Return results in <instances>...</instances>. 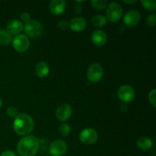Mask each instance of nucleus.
I'll return each mask as SVG.
<instances>
[{
    "label": "nucleus",
    "mask_w": 156,
    "mask_h": 156,
    "mask_svg": "<svg viewBox=\"0 0 156 156\" xmlns=\"http://www.w3.org/2000/svg\"><path fill=\"white\" fill-rule=\"evenodd\" d=\"M59 132L62 136H67L70 133V132H71V127H70L69 124L63 123L59 126Z\"/></svg>",
    "instance_id": "4be33fe9"
},
{
    "label": "nucleus",
    "mask_w": 156,
    "mask_h": 156,
    "mask_svg": "<svg viewBox=\"0 0 156 156\" xmlns=\"http://www.w3.org/2000/svg\"><path fill=\"white\" fill-rule=\"evenodd\" d=\"M12 45L17 52L24 53L28 50L30 47V41L26 35L18 34L14 37Z\"/></svg>",
    "instance_id": "423d86ee"
},
{
    "label": "nucleus",
    "mask_w": 156,
    "mask_h": 156,
    "mask_svg": "<svg viewBox=\"0 0 156 156\" xmlns=\"http://www.w3.org/2000/svg\"><path fill=\"white\" fill-rule=\"evenodd\" d=\"M6 114H7V115L9 117H13V118H15L18 115V110L15 107H9V108H8Z\"/></svg>",
    "instance_id": "393cba45"
},
{
    "label": "nucleus",
    "mask_w": 156,
    "mask_h": 156,
    "mask_svg": "<svg viewBox=\"0 0 156 156\" xmlns=\"http://www.w3.org/2000/svg\"><path fill=\"white\" fill-rule=\"evenodd\" d=\"M75 7H76V8H78V7H79V9H80V8H81V5H75ZM80 10H82V9H80ZM80 12H81V11H79V10H78V9H76V13H80Z\"/></svg>",
    "instance_id": "c756f323"
},
{
    "label": "nucleus",
    "mask_w": 156,
    "mask_h": 156,
    "mask_svg": "<svg viewBox=\"0 0 156 156\" xmlns=\"http://www.w3.org/2000/svg\"><path fill=\"white\" fill-rule=\"evenodd\" d=\"M23 29H24V25L22 22L18 20H12L8 23L6 27V30L11 35H18L22 31Z\"/></svg>",
    "instance_id": "2eb2a0df"
},
{
    "label": "nucleus",
    "mask_w": 156,
    "mask_h": 156,
    "mask_svg": "<svg viewBox=\"0 0 156 156\" xmlns=\"http://www.w3.org/2000/svg\"><path fill=\"white\" fill-rule=\"evenodd\" d=\"M40 147V141L34 136H26L19 140L17 151L21 156H35Z\"/></svg>",
    "instance_id": "f257e3e1"
},
{
    "label": "nucleus",
    "mask_w": 156,
    "mask_h": 156,
    "mask_svg": "<svg viewBox=\"0 0 156 156\" xmlns=\"http://www.w3.org/2000/svg\"><path fill=\"white\" fill-rule=\"evenodd\" d=\"M141 19V15L139 11L132 9L128 11L123 17V23L129 27H133L136 26Z\"/></svg>",
    "instance_id": "9d476101"
},
{
    "label": "nucleus",
    "mask_w": 156,
    "mask_h": 156,
    "mask_svg": "<svg viewBox=\"0 0 156 156\" xmlns=\"http://www.w3.org/2000/svg\"><path fill=\"white\" fill-rule=\"evenodd\" d=\"M91 4L96 10H103L107 6L108 2L106 0H92L91 2Z\"/></svg>",
    "instance_id": "412c9836"
},
{
    "label": "nucleus",
    "mask_w": 156,
    "mask_h": 156,
    "mask_svg": "<svg viewBox=\"0 0 156 156\" xmlns=\"http://www.w3.org/2000/svg\"><path fill=\"white\" fill-rule=\"evenodd\" d=\"M87 22L85 18L80 17H76L73 18L69 23L70 28L75 32H81L86 27Z\"/></svg>",
    "instance_id": "4468645a"
},
{
    "label": "nucleus",
    "mask_w": 156,
    "mask_h": 156,
    "mask_svg": "<svg viewBox=\"0 0 156 156\" xmlns=\"http://www.w3.org/2000/svg\"><path fill=\"white\" fill-rule=\"evenodd\" d=\"M156 23V15L155 13L148 15L146 19V24L148 27H154Z\"/></svg>",
    "instance_id": "5701e85b"
},
{
    "label": "nucleus",
    "mask_w": 156,
    "mask_h": 156,
    "mask_svg": "<svg viewBox=\"0 0 156 156\" xmlns=\"http://www.w3.org/2000/svg\"><path fill=\"white\" fill-rule=\"evenodd\" d=\"M15 132L19 136H28L34 128V122L33 118L28 114H18L15 118L13 123Z\"/></svg>",
    "instance_id": "f03ea898"
},
{
    "label": "nucleus",
    "mask_w": 156,
    "mask_h": 156,
    "mask_svg": "<svg viewBox=\"0 0 156 156\" xmlns=\"http://www.w3.org/2000/svg\"><path fill=\"white\" fill-rule=\"evenodd\" d=\"M98 139V134L97 131L91 128H86L80 133L79 140L81 143L85 145H91L96 143Z\"/></svg>",
    "instance_id": "0eeeda50"
},
{
    "label": "nucleus",
    "mask_w": 156,
    "mask_h": 156,
    "mask_svg": "<svg viewBox=\"0 0 156 156\" xmlns=\"http://www.w3.org/2000/svg\"><path fill=\"white\" fill-rule=\"evenodd\" d=\"M21 19L23 22H24L25 24H27V22L30 21V15H29L27 12H24L21 15Z\"/></svg>",
    "instance_id": "a878e982"
},
{
    "label": "nucleus",
    "mask_w": 156,
    "mask_h": 156,
    "mask_svg": "<svg viewBox=\"0 0 156 156\" xmlns=\"http://www.w3.org/2000/svg\"><path fill=\"white\" fill-rule=\"evenodd\" d=\"M0 156H17V155L16 154H15L14 152H12V151L6 150V151H4V152L0 155Z\"/></svg>",
    "instance_id": "cd10ccee"
},
{
    "label": "nucleus",
    "mask_w": 156,
    "mask_h": 156,
    "mask_svg": "<svg viewBox=\"0 0 156 156\" xmlns=\"http://www.w3.org/2000/svg\"><path fill=\"white\" fill-rule=\"evenodd\" d=\"M58 27L61 30H66L69 27V23L66 21H61L58 23Z\"/></svg>",
    "instance_id": "bb28decb"
},
{
    "label": "nucleus",
    "mask_w": 156,
    "mask_h": 156,
    "mask_svg": "<svg viewBox=\"0 0 156 156\" xmlns=\"http://www.w3.org/2000/svg\"><path fill=\"white\" fill-rule=\"evenodd\" d=\"M66 151V143L61 140H56L52 142L49 147V152L53 156H63Z\"/></svg>",
    "instance_id": "6e6552de"
},
{
    "label": "nucleus",
    "mask_w": 156,
    "mask_h": 156,
    "mask_svg": "<svg viewBox=\"0 0 156 156\" xmlns=\"http://www.w3.org/2000/svg\"><path fill=\"white\" fill-rule=\"evenodd\" d=\"M149 100L151 105L153 106V108L156 107V89L154 88L150 91L149 94Z\"/></svg>",
    "instance_id": "b1692460"
},
{
    "label": "nucleus",
    "mask_w": 156,
    "mask_h": 156,
    "mask_svg": "<svg viewBox=\"0 0 156 156\" xmlns=\"http://www.w3.org/2000/svg\"><path fill=\"white\" fill-rule=\"evenodd\" d=\"M123 2L126 4H133V3L136 2V0H129V1H127V0H123Z\"/></svg>",
    "instance_id": "c85d7f7f"
},
{
    "label": "nucleus",
    "mask_w": 156,
    "mask_h": 156,
    "mask_svg": "<svg viewBox=\"0 0 156 156\" xmlns=\"http://www.w3.org/2000/svg\"><path fill=\"white\" fill-rule=\"evenodd\" d=\"M137 147L143 151L149 150L153 146V142L149 137L143 136L137 140Z\"/></svg>",
    "instance_id": "f3484780"
},
{
    "label": "nucleus",
    "mask_w": 156,
    "mask_h": 156,
    "mask_svg": "<svg viewBox=\"0 0 156 156\" xmlns=\"http://www.w3.org/2000/svg\"><path fill=\"white\" fill-rule=\"evenodd\" d=\"M91 22L96 27H101L107 24V18L102 15H96L92 18Z\"/></svg>",
    "instance_id": "6ab92c4d"
},
{
    "label": "nucleus",
    "mask_w": 156,
    "mask_h": 156,
    "mask_svg": "<svg viewBox=\"0 0 156 156\" xmlns=\"http://www.w3.org/2000/svg\"><path fill=\"white\" fill-rule=\"evenodd\" d=\"M27 37L37 38L41 36L43 33V25L41 22L35 20H30L29 22L25 24L24 26V29Z\"/></svg>",
    "instance_id": "7ed1b4c3"
},
{
    "label": "nucleus",
    "mask_w": 156,
    "mask_h": 156,
    "mask_svg": "<svg viewBox=\"0 0 156 156\" xmlns=\"http://www.w3.org/2000/svg\"><path fill=\"white\" fill-rule=\"evenodd\" d=\"M2 99L0 98V109L2 108Z\"/></svg>",
    "instance_id": "7c9ffc66"
},
{
    "label": "nucleus",
    "mask_w": 156,
    "mask_h": 156,
    "mask_svg": "<svg viewBox=\"0 0 156 156\" xmlns=\"http://www.w3.org/2000/svg\"><path fill=\"white\" fill-rule=\"evenodd\" d=\"M91 41L94 45L98 47H102L106 44L108 41V36L103 30H96L91 34Z\"/></svg>",
    "instance_id": "ddd939ff"
},
{
    "label": "nucleus",
    "mask_w": 156,
    "mask_h": 156,
    "mask_svg": "<svg viewBox=\"0 0 156 156\" xmlns=\"http://www.w3.org/2000/svg\"><path fill=\"white\" fill-rule=\"evenodd\" d=\"M49 8L51 13L53 15H61L65 12L66 8V2L64 0H53L50 2Z\"/></svg>",
    "instance_id": "f8f14e48"
},
{
    "label": "nucleus",
    "mask_w": 156,
    "mask_h": 156,
    "mask_svg": "<svg viewBox=\"0 0 156 156\" xmlns=\"http://www.w3.org/2000/svg\"><path fill=\"white\" fill-rule=\"evenodd\" d=\"M12 41V35L6 29H0V44L8 45Z\"/></svg>",
    "instance_id": "a211bd4d"
},
{
    "label": "nucleus",
    "mask_w": 156,
    "mask_h": 156,
    "mask_svg": "<svg viewBox=\"0 0 156 156\" xmlns=\"http://www.w3.org/2000/svg\"><path fill=\"white\" fill-rule=\"evenodd\" d=\"M35 73H36L37 76L40 78H44L46 76H48L49 73H50V67L47 62H40L37 64L36 67H35Z\"/></svg>",
    "instance_id": "dca6fc26"
},
{
    "label": "nucleus",
    "mask_w": 156,
    "mask_h": 156,
    "mask_svg": "<svg viewBox=\"0 0 156 156\" xmlns=\"http://www.w3.org/2000/svg\"><path fill=\"white\" fill-rule=\"evenodd\" d=\"M107 18L111 22H117L123 15V9L117 2H111L108 5L106 12Z\"/></svg>",
    "instance_id": "20e7f679"
},
{
    "label": "nucleus",
    "mask_w": 156,
    "mask_h": 156,
    "mask_svg": "<svg viewBox=\"0 0 156 156\" xmlns=\"http://www.w3.org/2000/svg\"><path fill=\"white\" fill-rule=\"evenodd\" d=\"M104 75V69L98 63L91 64L87 71V78L91 82H99L102 79Z\"/></svg>",
    "instance_id": "39448f33"
},
{
    "label": "nucleus",
    "mask_w": 156,
    "mask_h": 156,
    "mask_svg": "<svg viewBox=\"0 0 156 156\" xmlns=\"http://www.w3.org/2000/svg\"><path fill=\"white\" fill-rule=\"evenodd\" d=\"M117 95L120 100H121L123 102L129 103L131 101L133 100L135 97V91L130 85H123L119 88Z\"/></svg>",
    "instance_id": "1a4fd4ad"
},
{
    "label": "nucleus",
    "mask_w": 156,
    "mask_h": 156,
    "mask_svg": "<svg viewBox=\"0 0 156 156\" xmlns=\"http://www.w3.org/2000/svg\"><path fill=\"white\" fill-rule=\"evenodd\" d=\"M141 4L149 12H154L156 9L155 0H141Z\"/></svg>",
    "instance_id": "aec40b11"
},
{
    "label": "nucleus",
    "mask_w": 156,
    "mask_h": 156,
    "mask_svg": "<svg viewBox=\"0 0 156 156\" xmlns=\"http://www.w3.org/2000/svg\"><path fill=\"white\" fill-rule=\"evenodd\" d=\"M72 115V108L68 104H62L56 110V118L62 122H65L70 118Z\"/></svg>",
    "instance_id": "9b49d317"
}]
</instances>
